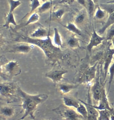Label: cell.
I'll use <instances>...</instances> for the list:
<instances>
[{
  "mask_svg": "<svg viewBox=\"0 0 114 120\" xmlns=\"http://www.w3.org/2000/svg\"><path fill=\"white\" fill-rule=\"evenodd\" d=\"M49 35V32L43 27H39L30 34L29 37L34 39H42Z\"/></svg>",
  "mask_w": 114,
  "mask_h": 120,
  "instance_id": "obj_16",
  "label": "cell"
},
{
  "mask_svg": "<svg viewBox=\"0 0 114 120\" xmlns=\"http://www.w3.org/2000/svg\"><path fill=\"white\" fill-rule=\"evenodd\" d=\"M10 24H13L15 26L17 25L13 12H9L7 14L5 18V24L3 25V27L8 28Z\"/></svg>",
  "mask_w": 114,
  "mask_h": 120,
  "instance_id": "obj_25",
  "label": "cell"
},
{
  "mask_svg": "<svg viewBox=\"0 0 114 120\" xmlns=\"http://www.w3.org/2000/svg\"><path fill=\"white\" fill-rule=\"evenodd\" d=\"M4 40L2 36L0 35V47L2 46V45L4 44Z\"/></svg>",
  "mask_w": 114,
  "mask_h": 120,
  "instance_id": "obj_40",
  "label": "cell"
},
{
  "mask_svg": "<svg viewBox=\"0 0 114 120\" xmlns=\"http://www.w3.org/2000/svg\"><path fill=\"white\" fill-rule=\"evenodd\" d=\"M111 41H112V44H113V46H114V37L112 39Z\"/></svg>",
  "mask_w": 114,
  "mask_h": 120,
  "instance_id": "obj_44",
  "label": "cell"
},
{
  "mask_svg": "<svg viewBox=\"0 0 114 120\" xmlns=\"http://www.w3.org/2000/svg\"><path fill=\"white\" fill-rule=\"evenodd\" d=\"M3 71L6 79H11L20 74V66L17 61H11L3 65Z\"/></svg>",
  "mask_w": 114,
  "mask_h": 120,
  "instance_id": "obj_6",
  "label": "cell"
},
{
  "mask_svg": "<svg viewBox=\"0 0 114 120\" xmlns=\"http://www.w3.org/2000/svg\"><path fill=\"white\" fill-rule=\"evenodd\" d=\"M17 44L13 46L12 49L8 51L9 52L16 53L20 54H26L28 53L32 50V46L29 44L23 43Z\"/></svg>",
  "mask_w": 114,
  "mask_h": 120,
  "instance_id": "obj_13",
  "label": "cell"
},
{
  "mask_svg": "<svg viewBox=\"0 0 114 120\" xmlns=\"http://www.w3.org/2000/svg\"><path fill=\"white\" fill-rule=\"evenodd\" d=\"M17 105L0 103V118L4 120L12 118L16 115Z\"/></svg>",
  "mask_w": 114,
  "mask_h": 120,
  "instance_id": "obj_7",
  "label": "cell"
},
{
  "mask_svg": "<svg viewBox=\"0 0 114 120\" xmlns=\"http://www.w3.org/2000/svg\"><path fill=\"white\" fill-rule=\"evenodd\" d=\"M105 37L100 36L93 29L90 42L86 46V50L90 56L91 55L92 49L101 44L104 40H105Z\"/></svg>",
  "mask_w": 114,
  "mask_h": 120,
  "instance_id": "obj_8",
  "label": "cell"
},
{
  "mask_svg": "<svg viewBox=\"0 0 114 120\" xmlns=\"http://www.w3.org/2000/svg\"><path fill=\"white\" fill-rule=\"evenodd\" d=\"M40 19L39 14L37 12H33L29 17L28 20L24 24V26H26L29 24H33L37 22Z\"/></svg>",
  "mask_w": 114,
  "mask_h": 120,
  "instance_id": "obj_29",
  "label": "cell"
},
{
  "mask_svg": "<svg viewBox=\"0 0 114 120\" xmlns=\"http://www.w3.org/2000/svg\"><path fill=\"white\" fill-rule=\"evenodd\" d=\"M16 40L20 43L36 45L43 51L49 60L55 61L63 56L62 52L60 48L53 44L49 35L42 39H34L21 35Z\"/></svg>",
  "mask_w": 114,
  "mask_h": 120,
  "instance_id": "obj_1",
  "label": "cell"
},
{
  "mask_svg": "<svg viewBox=\"0 0 114 120\" xmlns=\"http://www.w3.org/2000/svg\"><path fill=\"white\" fill-rule=\"evenodd\" d=\"M111 120H114V115H112L111 116Z\"/></svg>",
  "mask_w": 114,
  "mask_h": 120,
  "instance_id": "obj_43",
  "label": "cell"
},
{
  "mask_svg": "<svg viewBox=\"0 0 114 120\" xmlns=\"http://www.w3.org/2000/svg\"><path fill=\"white\" fill-rule=\"evenodd\" d=\"M67 73H68V71L64 69H53L47 73L45 76L50 79L54 84H56L61 82V80L65 79L63 75Z\"/></svg>",
  "mask_w": 114,
  "mask_h": 120,
  "instance_id": "obj_10",
  "label": "cell"
},
{
  "mask_svg": "<svg viewBox=\"0 0 114 120\" xmlns=\"http://www.w3.org/2000/svg\"><path fill=\"white\" fill-rule=\"evenodd\" d=\"M77 1L79 4L81 5V6H82L84 8H86V0H77Z\"/></svg>",
  "mask_w": 114,
  "mask_h": 120,
  "instance_id": "obj_38",
  "label": "cell"
},
{
  "mask_svg": "<svg viewBox=\"0 0 114 120\" xmlns=\"http://www.w3.org/2000/svg\"><path fill=\"white\" fill-rule=\"evenodd\" d=\"M111 104H113H113H114V103H111Z\"/></svg>",
  "mask_w": 114,
  "mask_h": 120,
  "instance_id": "obj_46",
  "label": "cell"
},
{
  "mask_svg": "<svg viewBox=\"0 0 114 120\" xmlns=\"http://www.w3.org/2000/svg\"><path fill=\"white\" fill-rule=\"evenodd\" d=\"M104 52L102 51H99L93 56L91 60V63L95 64L97 62H99L100 60L103 57Z\"/></svg>",
  "mask_w": 114,
  "mask_h": 120,
  "instance_id": "obj_34",
  "label": "cell"
},
{
  "mask_svg": "<svg viewBox=\"0 0 114 120\" xmlns=\"http://www.w3.org/2000/svg\"><path fill=\"white\" fill-rule=\"evenodd\" d=\"M53 4V1L47 0L37 8L36 12H37L39 15L44 12H46L51 8Z\"/></svg>",
  "mask_w": 114,
  "mask_h": 120,
  "instance_id": "obj_24",
  "label": "cell"
},
{
  "mask_svg": "<svg viewBox=\"0 0 114 120\" xmlns=\"http://www.w3.org/2000/svg\"><path fill=\"white\" fill-rule=\"evenodd\" d=\"M78 101L84 104L88 112L87 118V120H98L99 113L98 110L94 108L92 104H90L89 103H86L85 101L80 99H79Z\"/></svg>",
  "mask_w": 114,
  "mask_h": 120,
  "instance_id": "obj_14",
  "label": "cell"
},
{
  "mask_svg": "<svg viewBox=\"0 0 114 120\" xmlns=\"http://www.w3.org/2000/svg\"><path fill=\"white\" fill-rule=\"evenodd\" d=\"M42 0L43 2H45L46 1H47V0Z\"/></svg>",
  "mask_w": 114,
  "mask_h": 120,
  "instance_id": "obj_45",
  "label": "cell"
},
{
  "mask_svg": "<svg viewBox=\"0 0 114 120\" xmlns=\"http://www.w3.org/2000/svg\"><path fill=\"white\" fill-rule=\"evenodd\" d=\"M95 7L96 6L92 0H86V9L90 20L92 19V17L94 16Z\"/></svg>",
  "mask_w": 114,
  "mask_h": 120,
  "instance_id": "obj_21",
  "label": "cell"
},
{
  "mask_svg": "<svg viewBox=\"0 0 114 120\" xmlns=\"http://www.w3.org/2000/svg\"><path fill=\"white\" fill-rule=\"evenodd\" d=\"M63 101L64 105L65 106L76 109L79 106L80 104L75 98L71 96H64L63 97Z\"/></svg>",
  "mask_w": 114,
  "mask_h": 120,
  "instance_id": "obj_18",
  "label": "cell"
},
{
  "mask_svg": "<svg viewBox=\"0 0 114 120\" xmlns=\"http://www.w3.org/2000/svg\"><path fill=\"white\" fill-rule=\"evenodd\" d=\"M74 0H61L59 2L60 3H63V4H71L74 2Z\"/></svg>",
  "mask_w": 114,
  "mask_h": 120,
  "instance_id": "obj_37",
  "label": "cell"
},
{
  "mask_svg": "<svg viewBox=\"0 0 114 120\" xmlns=\"http://www.w3.org/2000/svg\"><path fill=\"white\" fill-rule=\"evenodd\" d=\"M103 85H102L98 77L91 89V91L94 100L98 101L102 96V90Z\"/></svg>",
  "mask_w": 114,
  "mask_h": 120,
  "instance_id": "obj_12",
  "label": "cell"
},
{
  "mask_svg": "<svg viewBox=\"0 0 114 120\" xmlns=\"http://www.w3.org/2000/svg\"><path fill=\"white\" fill-rule=\"evenodd\" d=\"M53 44L57 47H62V41L61 35L57 28H54Z\"/></svg>",
  "mask_w": 114,
  "mask_h": 120,
  "instance_id": "obj_27",
  "label": "cell"
},
{
  "mask_svg": "<svg viewBox=\"0 0 114 120\" xmlns=\"http://www.w3.org/2000/svg\"><path fill=\"white\" fill-rule=\"evenodd\" d=\"M106 13L107 12L101 8L98 5L97 7L96 11L94 14V17L96 19L98 20H101L105 17Z\"/></svg>",
  "mask_w": 114,
  "mask_h": 120,
  "instance_id": "obj_31",
  "label": "cell"
},
{
  "mask_svg": "<svg viewBox=\"0 0 114 120\" xmlns=\"http://www.w3.org/2000/svg\"><path fill=\"white\" fill-rule=\"evenodd\" d=\"M18 87L15 82L0 83V97L9 103L16 101L18 100Z\"/></svg>",
  "mask_w": 114,
  "mask_h": 120,
  "instance_id": "obj_3",
  "label": "cell"
},
{
  "mask_svg": "<svg viewBox=\"0 0 114 120\" xmlns=\"http://www.w3.org/2000/svg\"><path fill=\"white\" fill-rule=\"evenodd\" d=\"M64 28L69 30V32L73 33V34L78 36H81L82 35V32L81 30L77 28L76 24L73 23H68L66 25H63L61 24Z\"/></svg>",
  "mask_w": 114,
  "mask_h": 120,
  "instance_id": "obj_23",
  "label": "cell"
},
{
  "mask_svg": "<svg viewBox=\"0 0 114 120\" xmlns=\"http://www.w3.org/2000/svg\"><path fill=\"white\" fill-rule=\"evenodd\" d=\"M98 110L99 113L98 120H111V116L113 114L110 110L107 109Z\"/></svg>",
  "mask_w": 114,
  "mask_h": 120,
  "instance_id": "obj_26",
  "label": "cell"
},
{
  "mask_svg": "<svg viewBox=\"0 0 114 120\" xmlns=\"http://www.w3.org/2000/svg\"><path fill=\"white\" fill-rule=\"evenodd\" d=\"M114 37V24L110 27L108 30L106 36L105 37V40L109 41L111 40Z\"/></svg>",
  "mask_w": 114,
  "mask_h": 120,
  "instance_id": "obj_36",
  "label": "cell"
},
{
  "mask_svg": "<svg viewBox=\"0 0 114 120\" xmlns=\"http://www.w3.org/2000/svg\"><path fill=\"white\" fill-rule=\"evenodd\" d=\"M108 71L109 72V88L108 92L110 90V87L112 82L114 78V62L110 65V67L108 69Z\"/></svg>",
  "mask_w": 114,
  "mask_h": 120,
  "instance_id": "obj_33",
  "label": "cell"
},
{
  "mask_svg": "<svg viewBox=\"0 0 114 120\" xmlns=\"http://www.w3.org/2000/svg\"><path fill=\"white\" fill-rule=\"evenodd\" d=\"M0 77L2 78L3 79H6L3 71V65L0 64Z\"/></svg>",
  "mask_w": 114,
  "mask_h": 120,
  "instance_id": "obj_39",
  "label": "cell"
},
{
  "mask_svg": "<svg viewBox=\"0 0 114 120\" xmlns=\"http://www.w3.org/2000/svg\"><path fill=\"white\" fill-rule=\"evenodd\" d=\"M98 62L92 66L82 64L78 75L79 84H88L95 78L97 72V67Z\"/></svg>",
  "mask_w": 114,
  "mask_h": 120,
  "instance_id": "obj_4",
  "label": "cell"
},
{
  "mask_svg": "<svg viewBox=\"0 0 114 120\" xmlns=\"http://www.w3.org/2000/svg\"><path fill=\"white\" fill-rule=\"evenodd\" d=\"M94 108L97 110L107 109L110 110L114 115V109L110 106V104L107 98V96L106 93V90L104 86H103L102 90V96L100 100L99 101V104L98 106L93 105Z\"/></svg>",
  "mask_w": 114,
  "mask_h": 120,
  "instance_id": "obj_11",
  "label": "cell"
},
{
  "mask_svg": "<svg viewBox=\"0 0 114 120\" xmlns=\"http://www.w3.org/2000/svg\"><path fill=\"white\" fill-rule=\"evenodd\" d=\"M79 85V84H70L66 82L60 83L57 86V89L61 94H66L72 90L77 89Z\"/></svg>",
  "mask_w": 114,
  "mask_h": 120,
  "instance_id": "obj_15",
  "label": "cell"
},
{
  "mask_svg": "<svg viewBox=\"0 0 114 120\" xmlns=\"http://www.w3.org/2000/svg\"><path fill=\"white\" fill-rule=\"evenodd\" d=\"M94 2V3L95 4L96 6L97 7L99 5V3H98V0H92Z\"/></svg>",
  "mask_w": 114,
  "mask_h": 120,
  "instance_id": "obj_41",
  "label": "cell"
},
{
  "mask_svg": "<svg viewBox=\"0 0 114 120\" xmlns=\"http://www.w3.org/2000/svg\"><path fill=\"white\" fill-rule=\"evenodd\" d=\"M9 4V12H13L14 10L21 4L20 0H8Z\"/></svg>",
  "mask_w": 114,
  "mask_h": 120,
  "instance_id": "obj_32",
  "label": "cell"
},
{
  "mask_svg": "<svg viewBox=\"0 0 114 120\" xmlns=\"http://www.w3.org/2000/svg\"><path fill=\"white\" fill-rule=\"evenodd\" d=\"M53 111L61 116L64 120H81L83 118L73 108L67 107L64 105H60L53 109Z\"/></svg>",
  "mask_w": 114,
  "mask_h": 120,
  "instance_id": "obj_5",
  "label": "cell"
},
{
  "mask_svg": "<svg viewBox=\"0 0 114 120\" xmlns=\"http://www.w3.org/2000/svg\"><path fill=\"white\" fill-rule=\"evenodd\" d=\"M87 15H88L87 11L85 8H84L75 17L74 19L75 23L78 24L83 23L86 19Z\"/></svg>",
  "mask_w": 114,
  "mask_h": 120,
  "instance_id": "obj_22",
  "label": "cell"
},
{
  "mask_svg": "<svg viewBox=\"0 0 114 120\" xmlns=\"http://www.w3.org/2000/svg\"><path fill=\"white\" fill-rule=\"evenodd\" d=\"M18 93L19 97L22 101V104L20 106L22 108V112L24 111V114L17 120H23L28 116L34 120L35 119L34 112L37 109V106L46 100L48 97V95L46 94H29L22 90L19 86Z\"/></svg>",
  "mask_w": 114,
  "mask_h": 120,
  "instance_id": "obj_2",
  "label": "cell"
},
{
  "mask_svg": "<svg viewBox=\"0 0 114 120\" xmlns=\"http://www.w3.org/2000/svg\"><path fill=\"white\" fill-rule=\"evenodd\" d=\"M67 44L70 48L77 49L80 48V40L75 35L70 36L67 41Z\"/></svg>",
  "mask_w": 114,
  "mask_h": 120,
  "instance_id": "obj_20",
  "label": "cell"
},
{
  "mask_svg": "<svg viewBox=\"0 0 114 120\" xmlns=\"http://www.w3.org/2000/svg\"><path fill=\"white\" fill-rule=\"evenodd\" d=\"M77 112L81 115L84 118L87 119L88 112L85 105L81 102L80 103L79 106L76 109Z\"/></svg>",
  "mask_w": 114,
  "mask_h": 120,
  "instance_id": "obj_30",
  "label": "cell"
},
{
  "mask_svg": "<svg viewBox=\"0 0 114 120\" xmlns=\"http://www.w3.org/2000/svg\"><path fill=\"white\" fill-rule=\"evenodd\" d=\"M113 24H114V12L109 14L106 22L102 25V28L98 30L97 32L98 34L99 35H102L104 33L107 29Z\"/></svg>",
  "mask_w": 114,
  "mask_h": 120,
  "instance_id": "obj_19",
  "label": "cell"
},
{
  "mask_svg": "<svg viewBox=\"0 0 114 120\" xmlns=\"http://www.w3.org/2000/svg\"><path fill=\"white\" fill-rule=\"evenodd\" d=\"M101 8L109 14L114 12V3H101L99 4Z\"/></svg>",
  "mask_w": 114,
  "mask_h": 120,
  "instance_id": "obj_28",
  "label": "cell"
},
{
  "mask_svg": "<svg viewBox=\"0 0 114 120\" xmlns=\"http://www.w3.org/2000/svg\"><path fill=\"white\" fill-rule=\"evenodd\" d=\"M31 3L30 5L31 7V11L29 13L30 14V15L33 13L37 9L41 6L39 0H31Z\"/></svg>",
  "mask_w": 114,
  "mask_h": 120,
  "instance_id": "obj_35",
  "label": "cell"
},
{
  "mask_svg": "<svg viewBox=\"0 0 114 120\" xmlns=\"http://www.w3.org/2000/svg\"><path fill=\"white\" fill-rule=\"evenodd\" d=\"M114 3V0H112L111 1L106 2V3Z\"/></svg>",
  "mask_w": 114,
  "mask_h": 120,
  "instance_id": "obj_42",
  "label": "cell"
},
{
  "mask_svg": "<svg viewBox=\"0 0 114 120\" xmlns=\"http://www.w3.org/2000/svg\"><path fill=\"white\" fill-rule=\"evenodd\" d=\"M114 55V49L110 48V46H108L106 51L104 52L103 56V70H104V81H105L108 72V69L111 64L112 60Z\"/></svg>",
  "mask_w": 114,
  "mask_h": 120,
  "instance_id": "obj_9",
  "label": "cell"
},
{
  "mask_svg": "<svg viewBox=\"0 0 114 120\" xmlns=\"http://www.w3.org/2000/svg\"><path fill=\"white\" fill-rule=\"evenodd\" d=\"M65 12V9L63 8H59L56 10L53 11L51 12L49 17V21L55 22L61 21Z\"/></svg>",
  "mask_w": 114,
  "mask_h": 120,
  "instance_id": "obj_17",
  "label": "cell"
}]
</instances>
